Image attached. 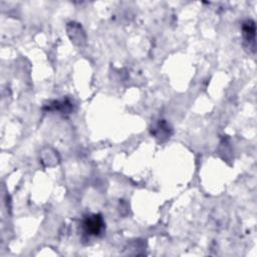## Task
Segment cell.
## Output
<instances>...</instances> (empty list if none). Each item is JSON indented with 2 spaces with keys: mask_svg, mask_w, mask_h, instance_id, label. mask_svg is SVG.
I'll list each match as a JSON object with an SVG mask.
<instances>
[{
  "mask_svg": "<svg viewBox=\"0 0 257 257\" xmlns=\"http://www.w3.org/2000/svg\"><path fill=\"white\" fill-rule=\"evenodd\" d=\"M256 26L255 22L251 19L246 20L242 24V34L246 42L249 43V47L253 48L255 47V35H256Z\"/></svg>",
  "mask_w": 257,
  "mask_h": 257,
  "instance_id": "cell-2",
  "label": "cell"
},
{
  "mask_svg": "<svg viewBox=\"0 0 257 257\" xmlns=\"http://www.w3.org/2000/svg\"><path fill=\"white\" fill-rule=\"evenodd\" d=\"M83 230L86 234L92 235V236H97L104 227V223L102 220V217L100 215L92 214L87 216L82 223Z\"/></svg>",
  "mask_w": 257,
  "mask_h": 257,
  "instance_id": "cell-1",
  "label": "cell"
}]
</instances>
